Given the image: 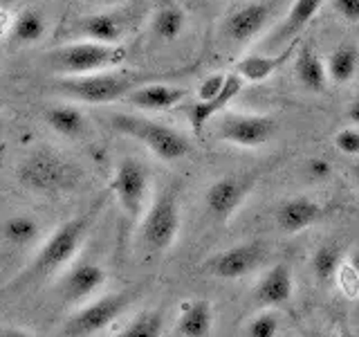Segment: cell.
Listing matches in <instances>:
<instances>
[{"mask_svg": "<svg viewBox=\"0 0 359 337\" xmlns=\"http://www.w3.org/2000/svg\"><path fill=\"white\" fill-rule=\"evenodd\" d=\"M280 0H247L220 20V37L233 45L254 41L274 18Z\"/></svg>", "mask_w": 359, "mask_h": 337, "instance_id": "cell-11", "label": "cell"}, {"mask_svg": "<svg viewBox=\"0 0 359 337\" xmlns=\"http://www.w3.org/2000/svg\"><path fill=\"white\" fill-rule=\"evenodd\" d=\"M308 171L317 180H323L330 176V164L325 160H319V157H314V160H310V164H308Z\"/></svg>", "mask_w": 359, "mask_h": 337, "instance_id": "cell-34", "label": "cell"}, {"mask_svg": "<svg viewBox=\"0 0 359 337\" xmlns=\"http://www.w3.org/2000/svg\"><path fill=\"white\" fill-rule=\"evenodd\" d=\"M14 5V0H0V9H7Z\"/></svg>", "mask_w": 359, "mask_h": 337, "instance_id": "cell-40", "label": "cell"}, {"mask_svg": "<svg viewBox=\"0 0 359 337\" xmlns=\"http://www.w3.org/2000/svg\"><path fill=\"white\" fill-rule=\"evenodd\" d=\"M325 0H294L292 7L285 11V16L278 20V25L269 29L263 41L261 50L258 52H278L287 48V45L297 43L301 32L310 25V20L319 14V9L323 7Z\"/></svg>", "mask_w": 359, "mask_h": 337, "instance_id": "cell-14", "label": "cell"}, {"mask_svg": "<svg viewBox=\"0 0 359 337\" xmlns=\"http://www.w3.org/2000/svg\"><path fill=\"white\" fill-rule=\"evenodd\" d=\"M0 110H3V99H0Z\"/></svg>", "mask_w": 359, "mask_h": 337, "instance_id": "cell-44", "label": "cell"}, {"mask_svg": "<svg viewBox=\"0 0 359 337\" xmlns=\"http://www.w3.org/2000/svg\"><path fill=\"white\" fill-rule=\"evenodd\" d=\"M128 59L123 45H104L95 41H74L48 54V65L63 77H86L121 67Z\"/></svg>", "mask_w": 359, "mask_h": 337, "instance_id": "cell-6", "label": "cell"}, {"mask_svg": "<svg viewBox=\"0 0 359 337\" xmlns=\"http://www.w3.org/2000/svg\"><path fill=\"white\" fill-rule=\"evenodd\" d=\"M101 209H104V198L97 200L95 205H90L86 211L63 220L59 227L39 245V250L32 256V261L5 286V292L29 290L36 284H41V281L50 279L54 275H61L63 270L70 267L74 256L83 247L88 234L93 232Z\"/></svg>", "mask_w": 359, "mask_h": 337, "instance_id": "cell-1", "label": "cell"}, {"mask_svg": "<svg viewBox=\"0 0 359 337\" xmlns=\"http://www.w3.org/2000/svg\"><path fill=\"white\" fill-rule=\"evenodd\" d=\"M0 236L11 247H29L32 243L39 241L41 223L29 213H11L0 225Z\"/></svg>", "mask_w": 359, "mask_h": 337, "instance_id": "cell-25", "label": "cell"}, {"mask_svg": "<svg viewBox=\"0 0 359 337\" xmlns=\"http://www.w3.org/2000/svg\"><path fill=\"white\" fill-rule=\"evenodd\" d=\"M45 124L65 140H79L88 133V119L81 112V108H76L72 104H54L48 106L43 112Z\"/></svg>", "mask_w": 359, "mask_h": 337, "instance_id": "cell-23", "label": "cell"}, {"mask_svg": "<svg viewBox=\"0 0 359 337\" xmlns=\"http://www.w3.org/2000/svg\"><path fill=\"white\" fill-rule=\"evenodd\" d=\"M346 265L351 267L353 272L357 275V279H359V250H357V252H353V256L348 258V263H346Z\"/></svg>", "mask_w": 359, "mask_h": 337, "instance_id": "cell-38", "label": "cell"}, {"mask_svg": "<svg viewBox=\"0 0 359 337\" xmlns=\"http://www.w3.org/2000/svg\"><path fill=\"white\" fill-rule=\"evenodd\" d=\"M346 119L351 121V126H357V128H359V93L353 97L351 106H348V110H346Z\"/></svg>", "mask_w": 359, "mask_h": 337, "instance_id": "cell-35", "label": "cell"}, {"mask_svg": "<svg viewBox=\"0 0 359 337\" xmlns=\"http://www.w3.org/2000/svg\"><path fill=\"white\" fill-rule=\"evenodd\" d=\"M3 155H5V146H0V166H3Z\"/></svg>", "mask_w": 359, "mask_h": 337, "instance_id": "cell-43", "label": "cell"}, {"mask_svg": "<svg viewBox=\"0 0 359 337\" xmlns=\"http://www.w3.org/2000/svg\"><path fill=\"white\" fill-rule=\"evenodd\" d=\"M267 261V245L263 241H243L224 247L220 252H213L200 263V272L213 279H243L261 270Z\"/></svg>", "mask_w": 359, "mask_h": 337, "instance_id": "cell-9", "label": "cell"}, {"mask_svg": "<svg viewBox=\"0 0 359 337\" xmlns=\"http://www.w3.org/2000/svg\"><path fill=\"white\" fill-rule=\"evenodd\" d=\"M110 191L130 223H140L151 205V171L137 157H121L110 180Z\"/></svg>", "mask_w": 359, "mask_h": 337, "instance_id": "cell-7", "label": "cell"}, {"mask_svg": "<svg viewBox=\"0 0 359 337\" xmlns=\"http://www.w3.org/2000/svg\"><path fill=\"white\" fill-rule=\"evenodd\" d=\"M135 299L133 290H119L110 295L90 299L83 306H79L63 324L65 337H93L106 331L108 326L115 324L123 312L130 308Z\"/></svg>", "mask_w": 359, "mask_h": 337, "instance_id": "cell-8", "label": "cell"}, {"mask_svg": "<svg viewBox=\"0 0 359 337\" xmlns=\"http://www.w3.org/2000/svg\"><path fill=\"white\" fill-rule=\"evenodd\" d=\"M328 79L337 86L351 84L359 70V48L353 41H344L328 56Z\"/></svg>", "mask_w": 359, "mask_h": 337, "instance_id": "cell-24", "label": "cell"}, {"mask_svg": "<svg viewBox=\"0 0 359 337\" xmlns=\"http://www.w3.org/2000/svg\"><path fill=\"white\" fill-rule=\"evenodd\" d=\"M294 295V275L287 263H274L258 277L254 286V299L263 308H280Z\"/></svg>", "mask_w": 359, "mask_h": 337, "instance_id": "cell-17", "label": "cell"}, {"mask_svg": "<svg viewBox=\"0 0 359 337\" xmlns=\"http://www.w3.org/2000/svg\"><path fill=\"white\" fill-rule=\"evenodd\" d=\"M187 74V70L177 72H137L126 70V67H115V70L86 74V77H61L52 84L56 93L72 101H81V104H95L104 106L112 101L126 99L133 90H137L146 84L162 81L166 77H180Z\"/></svg>", "mask_w": 359, "mask_h": 337, "instance_id": "cell-2", "label": "cell"}, {"mask_svg": "<svg viewBox=\"0 0 359 337\" xmlns=\"http://www.w3.org/2000/svg\"><path fill=\"white\" fill-rule=\"evenodd\" d=\"M299 50V41L287 45V48L278 50V52H252L243 56V59L236 63V74H238L243 81L250 84H261L265 79L272 77L276 70H280L290 59L292 54Z\"/></svg>", "mask_w": 359, "mask_h": 337, "instance_id": "cell-20", "label": "cell"}, {"mask_svg": "<svg viewBox=\"0 0 359 337\" xmlns=\"http://www.w3.org/2000/svg\"><path fill=\"white\" fill-rule=\"evenodd\" d=\"M11 22H14V20H9L7 9H0V34L9 32V29H11Z\"/></svg>", "mask_w": 359, "mask_h": 337, "instance_id": "cell-37", "label": "cell"}, {"mask_svg": "<svg viewBox=\"0 0 359 337\" xmlns=\"http://www.w3.org/2000/svg\"><path fill=\"white\" fill-rule=\"evenodd\" d=\"M294 77L299 86L306 90V93L319 95L328 86V67L321 61V56L314 52L312 48H299L294 56Z\"/></svg>", "mask_w": 359, "mask_h": 337, "instance_id": "cell-22", "label": "cell"}, {"mask_svg": "<svg viewBox=\"0 0 359 337\" xmlns=\"http://www.w3.org/2000/svg\"><path fill=\"white\" fill-rule=\"evenodd\" d=\"M351 176H353V180H355V185L359 187V160L353 164V168H351Z\"/></svg>", "mask_w": 359, "mask_h": 337, "instance_id": "cell-39", "label": "cell"}, {"mask_svg": "<svg viewBox=\"0 0 359 337\" xmlns=\"http://www.w3.org/2000/svg\"><path fill=\"white\" fill-rule=\"evenodd\" d=\"M334 14L348 22H359V0H332Z\"/></svg>", "mask_w": 359, "mask_h": 337, "instance_id": "cell-33", "label": "cell"}, {"mask_svg": "<svg viewBox=\"0 0 359 337\" xmlns=\"http://www.w3.org/2000/svg\"><path fill=\"white\" fill-rule=\"evenodd\" d=\"M126 11H99L81 18L74 25L81 41H95L104 45H121V39L128 34Z\"/></svg>", "mask_w": 359, "mask_h": 337, "instance_id": "cell-16", "label": "cell"}, {"mask_svg": "<svg viewBox=\"0 0 359 337\" xmlns=\"http://www.w3.org/2000/svg\"><path fill=\"white\" fill-rule=\"evenodd\" d=\"M187 27V14L177 5H162L155 11L151 29L155 34V39H160L164 43H171L180 39V34Z\"/></svg>", "mask_w": 359, "mask_h": 337, "instance_id": "cell-27", "label": "cell"}, {"mask_svg": "<svg viewBox=\"0 0 359 337\" xmlns=\"http://www.w3.org/2000/svg\"><path fill=\"white\" fill-rule=\"evenodd\" d=\"M81 168L54 149H36L16 166V180L22 189L39 196H61L79 187Z\"/></svg>", "mask_w": 359, "mask_h": 337, "instance_id": "cell-3", "label": "cell"}, {"mask_svg": "<svg viewBox=\"0 0 359 337\" xmlns=\"http://www.w3.org/2000/svg\"><path fill=\"white\" fill-rule=\"evenodd\" d=\"M106 119L112 131L144 144L162 162H177L191 153V142L166 124L133 112H112Z\"/></svg>", "mask_w": 359, "mask_h": 337, "instance_id": "cell-4", "label": "cell"}, {"mask_svg": "<svg viewBox=\"0 0 359 337\" xmlns=\"http://www.w3.org/2000/svg\"><path fill=\"white\" fill-rule=\"evenodd\" d=\"M108 272L97 261H79L63 270L56 281V292L67 306H83L104 288Z\"/></svg>", "mask_w": 359, "mask_h": 337, "instance_id": "cell-13", "label": "cell"}, {"mask_svg": "<svg viewBox=\"0 0 359 337\" xmlns=\"http://www.w3.org/2000/svg\"><path fill=\"white\" fill-rule=\"evenodd\" d=\"M243 84H245L243 79L236 72H231V74H227V84H224L222 93L218 97H213L209 101H194V104H187L184 115H187L191 131L200 135L202 128H205L213 117L220 115V112L231 104L233 97L243 90Z\"/></svg>", "mask_w": 359, "mask_h": 337, "instance_id": "cell-19", "label": "cell"}, {"mask_svg": "<svg viewBox=\"0 0 359 337\" xmlns=\"http://www.w3.org/2000/svg\"><path fill=\"white\" fill-rule=\"evenodd\" d=\"M162 333H164V312L142 310L115 337H162Z\"/></svg>", "mask_w": 359, "mask_h": 337, "instance_id": "cell-29", "label": "cell"}, {"mask_svg": "<svg viewBox=\"0 0 359 337\" xmlns=\"http://www.w3.org/2000/svg\"><path fill=\"white\" fill-rule=\"evenodd\" d=\"M90 3H99V5H112V3H117V0H90Z\"/></svg>", "mask_w": 359, "mask_h": 337, "instance_id": "cell-41", "label": "cell"}, {"mask_svg": "<svg viewBox=\"0 0 359 337\" xmlns=\"http://www.w3.org/2000/svg\"><path fill=\"white\" fill-rule=\"evenodd\" d=\"M189 90L184 86H175V84H166V81H155V84H146L126 97V101L142 112H164L180 106L187 99Z\"/></svg>", "mask_w": 359, "mask_h": 337, "instance_id": "cell-18", "label": "cell"}, {"mask_svg": "<svg viewBox=\"0 0 359 337\" xmlns=\"http://www.w3.org/2000/svg\"><path fill=\"white\" fill-rule=\"evenodd\" d=\"M310 337H337V335H330V333H312Z\"/></svg>", "mask_w": 359, "mask_h": 337, "instance_id": "cell-42", "label": "cell"}, {"mask_svg": "<svg viewBox=\"0 0 359 337\" xmlns=\"http://www.w3.org/2000/svg\"><path fill=\"white\" fill-rule=\"evenodd\" d=\"M224 84H227V74H220V72L202 79V84L198 86V101H209L213 97H218L222 93Z\"/></svg>", "mask_w": 359, "mask_h": 337, "instance_id": "cell-32", "label": "cell"}, {"mask_svg": "<svg viewBox=\"0 0 359 337\" xmlns=\"http://www.w3.org/2000/svg\"><path fill=\"white\" fill-rule=\"evenodd\" d=\"M175 331L180 337H209L213 331V306L207 299H189L182 303L177 317Z\"/></svg>", "mask_w": 359, "mask_h": 337, "instance_id": "cell-21", "label": "cell"}, {"mask_svg": "<svg viewBox=\"0 0 359 337\" xmlns=\"http://www.w3.org/2000/svg\"><path fill=\"white\" fill-rule=\"evenodd\" d=\"M323 218V205L319 200L310 196H292L278 202L274 209V223L278 232L287 236H297L301 232L310 230L312 225H317Z\"/></svg>", "mask_w": 359, "mask_h": 337, "instance_id": "cell-15", "label": "cell"}, {"mask_svg": "<svg viewBox=\"0 0 359 337\" xmlns=\"http://www.w3.org/2000/svg\"><path fill=\"white\" fill-rule=\"evenodd\" d=\"M344 267V250L337 243H323L310 256V270L317 284L328 286Z\"/></svg>", "mask_w": 359, "mask_h": 337, "instance_id": "cell-26", "label": "cell"}, {"mask_svg": "<svg viewBox=\"0 0 359 337\" xmlns=\"http://www.w3.org/2000/svg\"><path fill=\"white\" fill-rule=\"evenodd\" d=\"M45 29H48V25H45V18L41 11L25 9L14 18V22H11L9 37L18 45H32L43 39Z\"/></svg>", "mask_w": 359, "mask_h": 337, "instance_id": "cell-28", "label": "cell"}, {"mask_svg": "<svg viewBox=\"0 0 359 337\" xmlns=\"http://www.w3.org/2000/svg\"><path fill=\"white\" fill-rule=\"evenodd\" d=\"M258 185V171L247 173H229L222 176L207 187L205 191V209L213 223H227L236 216L245 200L252 196Z\"/></svg>", "mask_w": 359, "mask_h": 337, "instance_id": "cell-10", "label": "cell"}, {"mask_svg": "<svg viewBox=\"0 0 359 337\" xmlns=\"http://www.w3.org/2000/svg\"><path fill=\"white\" fill-rule=\"evenodd\" d=\"M280 319L274 308H263L245 326V337H278Z\"/></svg>", "mask_w": 359, "mask_h": 337, "instance_id": "cell-30", "label": "cell"}, {"mask_svg": "<svg viewBox=\"0 0 359 337\" xmlns=\"http://www.w3.org/2000/svg\"><path fill=\"white\" fill-rule=\"evenodd\" d=\"M0 337H36V335L29 333L27 329H20V326H3L0 329Z\"/></svg>", "mask_w": 359, "mask_h": 337, "instance_id": "cell-36", "label": "cell"}, {"mask_svg": "<svg viewBox=\"0 0 359 337\" xmlns=\"http://www.w3.org/2000/svg\"><path fill=\"white\" fill-rule=\"evenodd\" d=\"M278 131V124L272 115L263 112H227L218 121L216 135L227 144L241 149H258L265 146Z\"/></svg>", "mask_w": 359, "mask_h": 337, "instance_id": "cell-12", "label": "cell"}, {"mask_svg": "<svg viewBox=\"0 0 359 337\" xmlns=\"http://www.w3.org/2000/svg\"><path fill=\"white\" fill-rule=\"evenodd\" d=\"M334 149L341 155L348 157H359V128L357 126H344L334 133Z\"/></svg>", "mask_w": 359, "mask_h": 337, "instance_id": "cell-31", "label": "cell"}, {"mask_svg": "<svg viewBox=\"0 0 359 337\" xmlns=\"http://www.w3.org/2000/svg\"><path fill=\"white\" fill-rule=\"evenodd\" d=\"M182 227L180 185H166L153 196L140 220V241L149 254H166L175 245Z\"/></svg>", "mask_w": 359, "mask_h": 337, "instance_id": "cell-5", "label": "cell"}]
</instances>
